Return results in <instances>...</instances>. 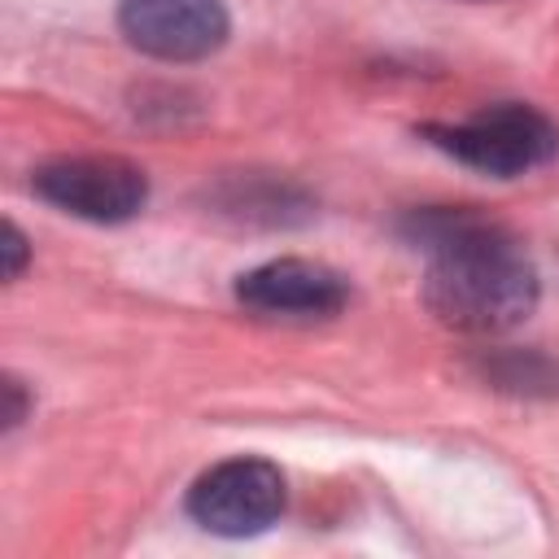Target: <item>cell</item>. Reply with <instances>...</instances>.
<instances>
[{"label":"cell","instance_id":"obj_1","mask_svg":"<svg viewBox=\"0 0 559 559\" xmlns=\"http://www.w3.org/2000/svg\"><path fill=\"white\" fill-rule=\"evenodd\" d=\"M406 236L428 253L424 301L459 332H507L537 306L528 253L498 227L463 210H424Z\"/></svg>","mask_w":559,"mask_h":559},{"label":"cell","instance_id":"obj_2","mask_svg":"<svg viewBox=\"0 0 559 559\" xmlns=\"http://www.w3.org/2000/svg\"><path fill=\"white\" fill-rule=\"evenodd\" d=\"M424 135L454 162L498 179H515L559 153V127L533 105H515V100L489 105L454 127H424Z\"/></svg>","mask_w":559,"mask_h":559},{"label":"cell","instance_id":"obj_3","mask_svg":"<svg viewBox=\"0 0 559 559\" xmlns=\"http://www.w3.org/2000/svg\"><path fill=\"white\" fill-rule=\"evenodd\" d=\"M284 511V476L266 459H227L197 476L188 515L218 537H253Z\"/></svg>","mask_w":559,"mask_h":559},{"label":"cell","instance_id":"obj_4","mask_svg":"<svg viewBox=\"0 0 559 559\" xmlns=\"http://www.w3.org/2000/svg\"><path fill=\"white\" fill-rule=\"evenodd\" d=\"M31 183L48 205L92 223H122L140 214L148 197L144 170L127 157H57L39 166Z\"/></svg>","mask_w":559,"mask_h":559},{"label":"cell","instance_id":"obj_5","mask_svg":"<svg viewBox=\"0 0 559 559\" xmlns=\"http://www.w3.org/2000/svg\"><path fill=\"white\" fill-rule=\"evenodd\" d=\"M122 35L162 61H197L223 48L227 9L223 0H122Z\"/></svg>","mask_w":559,"mask_h":559},{"label":"cell","instance_id":"obj_6","mask_svg":"<svg viewBox=\"0 0 559 559\" xmlns=\"http://www.w3.org/2000/svg\"><path fill=\"white\" fill-rule=\"evenodd\" d=\"M236 297L245 310L266 314V319H328L345 306L349 288L323 262L275 258V262H262L249 275H240Z\"/></svg>","mask_w":559,"mask_h":559},{"label":"cell","instance_id":"obj_7","mask_svg":"<svg viewBox=\"0 0 559 559\" xmlns=\"http://www.w3.org/2000/svg\"><path fill=\"white\" fill-rule=\"evenodd\" d=\"M22 266H26V236L13 223H4V280H17Z\"/></svg>","mask_w":559,"mask_h":559},{"label":"cell","instance_id":"obj_8","mask_svg":"<svg viewBox=\"0 0 559 559\" xmlns=\"http://www.w3.org/2000/svg\"><path fill=\"white\" fill-rule=\"evenodd\" d=\"M4 397H9V406H4V428H17L22 415H26V402H22V384H17L13 376L4 380Z\"/></svg>","mask_w":559,"mask_h":559}]
</instances>
